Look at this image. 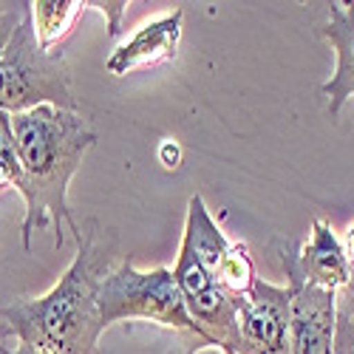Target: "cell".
<instances>
[{
	"label": "cell",
	"mask_w": 354,
	"mask_h": 354,
	"mask_svg": "<svg viewBox=\"0 0 354 354\" xmlns=\"http://www.w3.org/2000/svg\"><path fill=\"white\" fill-rule=\"evenodd\" d=\"M12 125L20 159V182L15 190L26 204L20 224L23 250H32L35 232H43L46 227L54 230V247L63 250V227L74 232V239L82 232L68 207V187L85 153L94 147L97 133L77 111L51 105L12 116Z\"/></svg>",
	"instance_id": "1"
},
{
	"label": "cell",
	"mask_w": 354,
	"mask_h": 354,
	"mask_svg": "<svg viewBox=\"0 0 354 354\" xmlns=\"http://www.w3.org/2000/svg\"><path fill=\"white\" fill-rule=\"evenodd\" d=\"M88 9H91V3H85V0H37V3H28L40 46L48 51L60 48V43L74 32L77 20Z\"/></svg>",
	"instance_id": "12"
},
{
	"label": "cell",
	"mask_w": 354,
	"mask_h": 354,
	"mask_svg": "<svg viewBox=\"0 0 354 354\" xmlns=\"http://www.w3.org/2000/svg\"><path fill=\"white\" fill-rule=\"evenodd\" d=\"M43 105L77 111L66 54L40 46L28 12L0 60V108L17 116Z\"/></svg>",
	"instance_id": "4"
},
{
	"label": "cell",
	"mask_w": 354,
	"mask_h": 354,
	"mask_svg": "<svg viewBox=\"0 0 354 354\" xmlns=\"http://www.w3.org/2000/svg\"><path fill=\"white\" fill-rule=\"evenodd\" d=\"M289 286V354H332L337 332V292L309 283L292 263L289 241L278 247Z\"/></svg>",
	"instance_id": "5"
},
{
	"label": "cell",
	"mask_w": 354,
	"mask_h": 354,
	"mask_svg": "<svg viewBox=\"0 0 354 354\" xmlns=\"http://www.w3.org/2000/svg\"><path fill=\"white\" fill-rule=\"evenodd\" d=\"M332 354H351V346H348V343L335 340V351H332Z\"/></svg>",
	"instance_id": "21"
},
{
	"label": "cell",
	"mask_w": 354,
	"mask_h": 354,
	"mask_svg": "<svg viewBox=\"0 0 354 354\" xmlns=\"http://www.w3.org/2000/svg\"><path fill=\"white\" fill-rule=\"evenodd\" d=\"M182 23H185V12L173 9L167 15L153 17L151 23L139 26L122 46H116L111 51V57L105 60L108 74L128 77L145 68L173 63L176 54H179V43H182Z\"/></svg>",
	"instance_id": "7"
},
{
	"label": "cell",
	"mask_w": 354,
	"mask_h": 354,
	"mask_svg": "<svg viewBox=\"0 0 354 354\" xmlns=\"http://www.w3.org/2000/svg\"><path fill=\"white\" fill-rule=\"evenodd\" d=\"M26 15H28V3H6V9H0V60H3V54Z\"/></svg>",
	"instance_id": "16"
},
{
	"label": "cell",
	"mask_w": 354,
	"mask_h": 354,
	"mask_svg": "<svg viewBox=\"0 0 354 354\" xmlns=\"http://www.w3.org/2000/svg\"><path fill=\"white\" fill-rule=\"evenodd\" d=\"M20 182V159H17V142L12 113L0 108V185L17 187Z\"/></svg>",
	"instance_id": "14"
},
{
	"label": "cell",
	"mask_w": 354,
	"mask_h": 354,
	"mask_svg": "<svg viewBox=\"0 0 354 354\" xmlns=\"http://www.w3.org/2000/svg\"><path fill=\"white\" fill-rule=\"evenodd\" d=\"M255 261H252V252L244 241H232L224 263H221V270H218V278L216 283L232 295V298H247V292L252 289L255 283Z\"/></svg>",
	"instance_id": "13"
},
{
	"label": "cell",
	"mask_w": 354,
	"mask_h": 354,
	"mask_svg": "<svg viewBox=\"0 0 354 354\" xmlns=\"http://www.w3.org/2000/svg\"><path fill=\"white\" fill-rule=\"evenodd\" d=\"M335 340H337V337H335ZM340 343H348V340H340ZM348 346H351V354H354V343H348Z\"/></svg>",
	"instance_id": "22"
},
{
	"label": "cell",
	"mask_w": 354,
	"mask_h": 354,
	"mask_svg": "<svg viewBox=\"0 0 354 354\" xmlns=\"http://www.w3.org/2000/svg\"><path fill=\"white\" fill-rule=\"evenodd\" d=\"M241 301L244 298H232L218 283H210L185 298L204 348H216L221 354H239V348H241V329H239Z\"/></svg>",
	"instance_id": "8"
},
{
	"label": "cell",
	"mask_w": 354,
	"mask_h": 354,
	"mask_svg": "<svg viewBox=\"0 0 354 354\" xmlns=\"http://www.w3.org/2000/svg\"><path fill=\"white\" fill-rule=\"evenodd\" d=\"M230 247H232V241L224 235L221 224L210 216L204 198L193 196L187 201V218H185V232H182L179 252L193 258L198 267L216 281L221 263H224V258L230 252Z\"/></svg>",
	"instance_id": "11"
},
{
	"label": "cell",
	"mask_w": 354,
	"mask_h": 354,
	"mask_svg": "<svg viewBox=\"0 0 354 354\" xmlns=\"http://www.w3.org/2000/svg\"><path fill=\"white\" fill-rule=\"evenodd\" d=\"M239 354H289V286L255 278L239 312Z\"/></svg>",
	"instance_id": "6"
},
{
	"label": "cell",
	"mask_w": 354,
	"mask_h": 354,
	"mask_svg": "<svg viewBox=\"0 0 354 354\" xmlns=\"http://www.w3.org/2000/svg\"><path fill=\"white\" fill-rule=\"evenodd\" d=\"M335 337L354 343V272L351 281L337 292V332Z\"/></svg>",
	"instance_id": "15"
},
{
	"label": "cell",
	"mask_w": 354,
	"mask_h": 354,
	"mask_svg": "<svg viewBox=\"0 0 354 354\" xmlns=\"http://www.w3.org/2000/svg\"><path fill=\"white\" fill-rule=\"evenodd\" d=\"M91 9H97L105 17L111 37H120L122 35V17H125V9H128L125 0H113V3H91Z\"/></svg>",
	"instance_id": "17"
},
{
	"label": "cell",
	"mask_w": 354,
	"mask_h": 354,
	"mask_svg": "<svg viewBox=\"0 0 354 354\" xmlns=\"http://www.w3.org/2000/svg\"><path fill=\"white\" fill-rule=\"evenodd\" d=\"M0 187H3V185H0Z\"/></svg>",
	"instance_id": "24"
},
{
	"label": "cell",
	"mask_w": 354,
	"mask_h": 354,
	"mask_svg": "<svg viewBox=\"0 0 354 354\" xmlns=\"http://www.w3.org/2000/svg\"><path fill=\"white\" fill-rule=\"evenodd\" d=\"M100 315L102 326L122 320H151L173 332H182L193 340L187 354L201 351L198 329L187 312L185 295L173 278V270H136L133 258H125L100 283Z\"/></svg>",
	"instance_id": "3"
},
{
	"label": "cell",
	"mask_w": 354,
	"mask_h": 354,
	"mask_svg": "<svg viewBox=\"0 0 354 354\" xmlns=\"http://www.w3.org/2000/svg\"><path fill=\"white\" fill-rule=\"evenodd\" d=\"M0 354H48V351L35 348L28 343H17L12 335H6L3 329H0Z\"/></svg>",
	"instance_id": "19"
},
{
	"label": "cell",
	"mask_w": 354,
	"mask_h": 354,
	"mask_svg": "<svg viewBox=\"0 0 354 354\" xmlns=\"http://www.w3.org/2000/svg\"><path fill=\"white\" fill-rule=\"evenodd\" d=\"M289 255L292 263L309 283L340 292L348 281H351V263L343 252V241L340 235L332 230V224L315 218L312 221V232L309 241L298 250L295 244H289Z\"/></svg>",
	"instance_id": "9"
},
{
	"label": "cell",
	"mask_w": 354,
	"mask_h": 354,
	"mask_svg": "<svg viewBox=\"0 0 354 354\" xmlns=\"http://www.w3.org/2000/svg\"><path fill=\"white\" fill-rule=\"evenodd\" d=\"M340 241H343V252H346V258H348V263H351V270H354V221L346 227V232L340 235Z\"/></svg>",
	"instance_id": "20"
},
{
	"label": "cell",
	"mask_w": 354,
	"mask_h": 354,
	"mask_svg": "<svg viewBox=\"0 0 354 354\" xmlns=\"http://www.w3.org/2000/svg\"><path fill=\"white\" fill-rule=\"evenodd\" d=\"M159 159H162V165L167 167V170H176L182 165V147H179V142L176 139H165L162 145H159Z\"/></svg>",
	"instance_id": "18"
},
{
	"label": "cell",
	"mask_w": 354,
	"mask_h": 354,
	"mask_svg": "<svg viewBox=\"0 0 354 354\" xmlns=\"http://www.w3.org/2000/svg\"><path fill=\"white\" fill-rule=\"evenodd\" d=\"M320 35L335 51V71L320 85V94L329 100L326 113L337 116L348 100H354V3H332L329 20L320 26Z\"/></svg>",
	"instance_id": "10"
},
{
	"label": "cell",
	"mask_w": 354,
	"mask_h": 354,
	"mask_svg": "<svg viewBox=\"0 0 354 354\" xmlns=\"http://www.w3.org/2000/svg\"><path fill=\"white\" fill-rule=\"evenodd\" d=\"M111 272V255L100 247V232L85 230L77 255L40 298H17L0 309V329L17 343L48 354H94L105 332L100 315V283Z\"/></svg>",
	"instance_id": "2"
},
{
	"label": "cell",
	"mask_w": 354,
	"mask_h": 354,
	"mask_svg": "<svg viewBox=\"0 0 354 354\" xmlns=\"http://www.w3.org/2000/svg\"><path fill=\"white\" fill-rule=\"evenodd\" d=\"M0 9H6V3H0Z\"/></svg>",
	"instance_id": "23"
}]
</instances>
